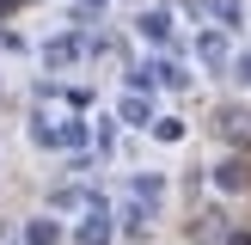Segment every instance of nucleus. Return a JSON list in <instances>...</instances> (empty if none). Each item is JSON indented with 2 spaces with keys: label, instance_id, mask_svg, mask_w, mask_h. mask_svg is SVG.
Wrapping results in <instances>:
<instances>
[{
  "label": "nucleus",
  "instance_id": "1",
  "mask_svg": "<svg viewBox=\"0 0 251 245\" xmlns=\"http://www.w3.org/2000/svg\"><path fill=\"white\" fill-rule=\"evenodd\" d=\"M221 184H227V190H245L251 184V159H227V166H221Z\"/></svg>",
  "mask_w": 251,
  "mask_h": 245
},
{
  "label": "nucleus",
  "instance_id": "2",
  "mask_svg": "<svg viewBox=\"0 0 251 245\" xmlns=\"http://www.w3.org/2000/svg\"><path fill=\"white\" fill-rule=\"evenodd\" d=\"M221 129H227V135H251V117H245V110H221Z\"/></svg>",
  "mask_w": 251,
  "mask_h": 245
}]
</instances>
